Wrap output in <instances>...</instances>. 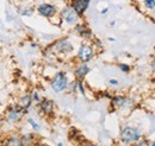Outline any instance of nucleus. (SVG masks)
<instances>
[{"instance_id": "3", "label": "nucleus", "mask_w": 155, "mask_h": 146, "mask_svg": "<svg viewBox=\"0 0 155 146\" xmlns=\"http://www.w3.org/2000/svg\"><path fill=\"white\" fill-rule=\"evenodd\" d=\"M94 46L92 44H87V43H84L79 46L77 52L78 59L80 61V63H87L90 62L93 57H94Z\"/></svg>"}, {"instance_id": "17", "label": "nucleus", "mask_w": 155, "mask_h": 146, "mask_svg": "<svg viewBox=\"0 0 155 146\" xmlns=\"http://www.w3.org/2000/svg\"><path fill=\"white\" fill-rule=\"evenodd\" d=\"M78 90L80 91L84 96H86V90L84 87V80H78Z\"/></svg>"}, {"instance_id": "22", "label": "nucleus", "mask_w": 155, "mask_h": 146, "mask_svg": "<svg viewBox=\"0 0 155 146\" xmlns=\"http://www.w3.org/2000/svg\"><path fill=\"white\" fill-rule=\"evenodd\" d=\"M34 12L32 8H24V10H19V13L21 16H31Z\"/></svg>"}, {"instance_id": "26", "label": "nucleus", "mask_w": 155, "mask_h": 146, "mask_svg": "<svg viewBox=\"0 0 155 146\" xmlns=\"http://www.w3.org/2000/svg\"><path fill=\"white\" fill-rule=\"evenodd\" d=\"M81 146H97L96 144H92V143H84L81 144Z\"/></svg>"}, {"instance_id": "29", "label": "nucleus", "mask_w": 155, "mask_h": 146, "mask_svg": "<svg viewBox=\"0 0 155 146\" xmlns=\"http://www.w3.org/2000/svg\"><path fill=\"white\" fill-rule=\"evenodd\" d=\"M58 146H63V145H62V144H58Z\"/></svg>"}, {"instance_id": "8", "label": "nucleus", "mask_w": 155, "mask_h": 146, "mask_svg": "<svg viewBox=\"0 0 155 146\" xmlns=\"http://www.w3.org/2000/svg\"><path fill=\"white\" fill-rule=\"evenodd\" d=\"M37 12H38L39 16H42L44 18H51L56 14L58 10L51 4H41L37 7Z\"/></svg>"}, {"instance_id": "13", "label": "nucleus", "mask_w": 155, "mask_h": 146, "mask_svg": "<svg viewBox=\"0 0 155 146\" xmlns=\"http://www.w3.org/2000/svg\"><path fill=\"white\" fill-rule=\"evenodd\" d=\"M32 102H34L32 95H30V94H28V93H26V94H24V95H21V96H20L18 105H19L23 110H25V113H28V110H29V108L31 107Z\"/></svg>"}, {"instance_id": "10", "label": "nucleus", "mask_w": 155, "mask_h": 146, "mask_svg": "<svg viewBox=\"0 0 155 146\" xmlns=\"http://www.w3.org/2000/svg\"><path fill=\"white\" fill-rule=\"evenodd\" d=\"M2 146H25V144L21 139V135L12 133L2 139Z\"/></svg>"}, {"instance_id": "2", "label": "nucleus", "mask_w": 155, "mask_h": 146, "mask_svg": "<svg viewBox=\"0 0 155 146\" xmlns=\"http://www.w3.org/2000/svg\"><path fill=\"white\" fill-rule=\"evenodd\" d=\"M69 83H71L69 78L64 71H58L54 75V77L50 80V86H51L53 90L56 93H61V91L68 89Z\"/></svg>"}, {"instance_id": "24", "label": "nucleus", "mask_w": 155, "mask_h": 146, "mask_svg": "<svg viewBox=\"0 0 155 146\" xmlns=\"http://www.w3.org/2000/svg\"><path fill=\"white\" fill-rule=\"evenodd\" d=\"M109 82H110V84H112V86H117V84H118V81H117V80H110Z\"/></svg>"}, {"instance_id": "6", "label": "nucleus", "mask_w": 155, "mask_h": 146, "mask_svg": "<svg viewBox=\"0 0 155 146\" xmlns=\"http://www.w3.org/2000/svg\"><path fill=\"white\" fill-rule=\"evenodd\" d=\"M53 50L58 55L66 56L73 51V44L68 38H62L53 45Z\"/></svg>"}, {"instance_id": "20", "label": "nucleus", "mask_w": 155, "mask_h": 146, "mask_svg": "<svg viewBox=\"0 0 155 146\" xmlns=\"http://www.w3.org/2000/svg\"><path fill=\"white\" fill-rule=\"evenodd\" d=\"M143 4L148 10H154L155 8V0H144Z\"/></svg>"}, {"instance_id": "7", "label": "nucleus", "mask_w": 155, "mask_h": 146, "mask_svg": "<svg viewBox=\"0 0 155 146\" xmlns=\"http://www.w3.org/2000/svg\"><path fill=\"white\" fill-rule=\"evenodd\" d=\"M38 110L39 112L45 115V116H50L54 114L55 110V102L50 99H43L38 103Z\"/></svg>"}, {"instance_id": "11", "label": "nucleus", "mask_w": 155, "mask_h": 146, "mask_svg": "<svg viewBox=\"0 0 155 146\" xmlns=\"http://www.w3.org/2000/svg\"><path fill=\"white\" fill-rule=\"evenodd\" d=\"M90 1H91V0H72L71 7L81 17V16L85 13V11L88 8Z\"/></svg>"}, {"instance_id": "16", "label": "nucleus", "mask_w": 155, "mask_h": 146, "mask_svg": "<svg viewBox=\"0 0 155 146\" xmlns=\"http://www.w3.org/2000/svg\"><path fill=\"white\" fill-rule=\"evenodd\" d=\"M28 122H29V125L32 127V129H34L35 132H38L39 129H41V126H39L38 124H37L32 118H29V119H28Z\"/></svg>"}, {"instance_id": "23", "label": "nucleus", "mask_w": 155, "mask_h": 146, "mask_svg": "<svg viewBox=\"0 0 155 146\" xmlns=\"http://www.w3.org/2000/svg\"><path fill=\"white\" fill-rule=\"evenodd\" d=\"M32 99H34V101H35V102H38V103L42 101V100H43V99L41 97L39 93H38V91H36V90L32 93Z\"/></svg>"}, {"instance_id": "18", "label": "nucleus", "mask_w": 155, "mask_h": 146, "mask_svg": "<svg viewBox=\"0 0 155 146\" xmlns=\"http://www.w3.org/2000/svg\"><path fill=\"white\" fill-rule=\"evenodd\" d=\"M150 144H152V141H149V140L146 139V138H142L140 141H137L135 145H133V146H150Z\"/></svg>"}, {"instance_id": "12", "label": "nucleus", "mask_w": 155, "mask_h": 146, "mask_svg": "<svg viewBox=\"0 0 155 146\" xmlns=\"http://www.w3.org/2000/svg\"><path fill=\"white\" fill-rule=\"evenodd\" d=\"M91 71V68L87 65V63H80L75 68L74 74H75V77L77 80H84L86 77V75Z\"/></svg>"}, {"instance_id": "19", "label": "nucleus", "mask_w": 155, "mask_h": 146, "mask_svg": "<svg viewBox=\"0 0 155 146\" xmlns=\"http://www.w3.org/2000/svg\"><path fill=\"white\" fill-rule=\"evenodd\" d=\"M68 89H69L71 93H75V91L78 90V80H73V81L69 83Z\"/></svg>"}, {"instance_id": "1", "label": "nucleus", "mask_w": 155, "mask_h": 146, "mask_svg": "<svg viewBox=\"0 0 155 146\" xmlns=\"http://www.w3.org/2000/svg\"><path fill=\"white\" fill-rule=\"evenodd\" d=\"M142 133L137 127L125 125L119 132V140L125 145H135L137 141L142 139Z\"/></svg>"}, {"instance_id": "14", "label": "nucleus", "mask_w": 155, "mask_h": 146, "mask_svg": "<svg viewBox=\"0 0 155 146\" xmlns=\"http://www.w3.org/2000/svg\"><path fill=\"white\" fill-rule=\"evenodd\" d=\"M74 30H75V32H77L79 36L82 37V38H85V39H88V38H92V37H93L92 31H91L85 24H81V23L78 24Z\"/></svg>"}, {"instance_id": "27", "label": "nucleus", "mask_w": 155, "mask_h": 146, "mask_svg": "<svg viewBox=\"0 0 155 146\" xmlns=\"http://www.w3.org/2000/svg\"><path fill=\"white\" fill-rule=\"evenodd\" d=\"M107 11H109L107 8H104V10L101 11V14H106V13H107Z\"/></svg>"}, {"instance_id": "25", "label": "nucleus", "mask_w": 155, "mask_h": 146, "mask_svg": "<svg viewBox=\"0 0 155 146\" xmlns=\"http://www.w3.org/2000/svg\"><path fill=\"white\" fill-rule=\"evenodd\" d=\"M150 67H152V70L155 73V58L152 61V64H150Z\"/></svg>"}, {"instance_id": "30", "label": "nucleus", "mask_w": 155, "mask_h": 146, "mask_svg": "<svg viewBox=\"0 0 155 146\" xmlns=\"http://www.w3.org/2000/svg\"><path fill=\"white\" fill-rule=\"evenodd\" d=\"M119 146H120V145H119Z\"/></svg>"}, {"instance_id": "15", "label": "nucleus", "mask_w": 155, "mask_h": 146, "mask_svg": "<svg viewBox=\"0 0 155 146\" xmlns=\"http://www.w3.org/2000/svg\"><path fill=\"white\" fill-rule=\"evenodd\" d=\"M21 139H23L25 146H31L34 145V143H35V137L32 134H23Z\"/></svg>"}, {"instance_id": "28", "label": "nucleus", "mask_w": 155, "mask_h": 146, "mask_svg": "<svg viewBox=\"0 0 155 146\" xmlns=\"http://www.w3.org/2000/svg\"><path fill=\"white\" fill-rule=\"evenodd\" d=\"M150 146H155V140H153V141H152V144H150Z\"/></svg>"}, {"instance_id": "5", "label": "nucleus", "mask_w": 155, "mask_h": 146, "mask_svg": "<svg viewBox=\"0 0 155 146\" xmlns=\"http://www.w3.org/2000/svg\"><path fill=\"white\" fill-rule=\"evenodd\" d=\"M60 17L61 19L67 23L68 25H73V26H77L79 23V19H80V16L78 14L77 12L71 7V6H67L64 8H62L61 13H60Z\"/></svg>"}, {"instance_id": "9", "label": "nucleus", "mask_w": 155, "mask_h": 146, "mask_svg": "<svg viewBox=\"0 0 155 146\" xmlns=\"http://www.w3.org/2000/svg\"><path fill=\"white\" fill-rule=\"evenodd\" d=\"M130 103H131V100L123 95H117L111 99V105L116 110H123L127 106H130Z\"/></svg>"}, {"instance_id": "21", "label": "nucleus", "mask_w": 155, "mask_h": 146, "mask_svg": "<svg viewBox=\"0 0 155 146\" xmlns=\"http://www.w3.org/2000/svg\"><path fill=\"white\" fill-rule=\"evenodd\" d=\"M118 67H119V69H120L123 73H129V71H130V69H131V68H130V65H129V64H125V63H119V65H118Z\"/></svg>"}, {"instance_id": "4", "label": "nucleus", "mask_w": 155, "mask_h": 146, "mask_svg": "<svg viewBox=\"0 0 155 146\" xmlns=\"http://www.w3.org/2000/svg\"><path fill=\"white\" fill-rule=\"evenodd\" d=\"M25 114V110L20 107L19 105H12L6 108V119L10 122L17 124L23 119V115Z\"/></svg>"}]
</instances>
